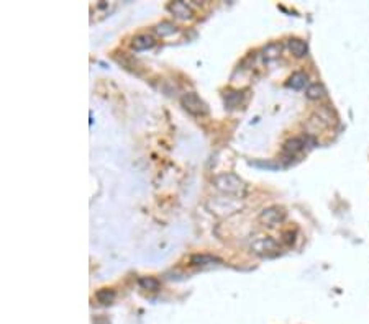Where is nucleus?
I'll return each instance as SVG.
<instances>
[{"label":"nucleus","instance_id":"nucleus-1","mask_svg":"<svg viewBox=\"0 0 369 324\" xmlns=\"http://www.w3.org/2000/svg\"><path fill=\"white\" fill-rule=\"evenodd\" d=\"M214 185L225 195L243 196L246 193V184L235 173H220L214 179Z\"/></svg>","mask_w":369,"mask_h":324},{"label":"nucleus","instance_id":"nucleus-6","mask_svg":"<svg viewBox=\"0 0 369 324\" xmlns=\"http://www.w3.org/2000/svg\"><path fill=\"white\" fill-rule=\"evenodd\" d=\"M307 141H309V136L292 138V139L286 141V144H284V153H287V154H290V156H294V154H297V153L304 151V147L307 146Z\"/></svg>","mask_w":369,"mask_h":324},{"label":"nucleus","instance_id":"nucleus-8","mask_svg":"<svg viewBox=\"0 0 369 324\" xmlns=\"http://www.w3.org/2000/svg\"><path fill=\"white\" fill-rule=\"evenodd\" d=\"M154 38L150 36V35H138L133 38V41H131V46H133V49H136V51H145V49H151L153 46H154Z\"/></svg>","mask_w":369,"mask_h":324},{"label":"nucleus","instance_id":"nucleus-2","mask_svg":"<svg viewBox=\"0 0 369 324\" xmlns=\"http://www.w3.org/2000/svg\"><path fill=\"white\" fill-rule=\"evenodd\" d=\"M180 105L184 107L187 113H191L194 116H203L209 113V105L194 92L184 93V95L180 97Z\"/></svg>","mask_w":369,"mask_h":324},{"label":"nucleus","instance_id":"nucleus-4","mask_svg":"<svg viewBox=\"0 0 369 324\" xmlns=\"http://www.w3.org/2000/svg\"><path fill=\"white\" fill-rule=\"evenodd\" d=\"M251 249L260 256H272L278 252V242L269 236H264V238H258L256 241H253Z\"/></svg>","mask_w":369,"mask_h":324},{"label":"nucleus","instance_id":"nucleus-15","mask_svg":"<svg viewBox=\"0 0 369 324\" xmlns=\"http://www.w3.org/2000/svg\"><path fill=\"white\" fill-rule=\"evenodd\" d=\"M140 287L145 290H150V291H158L159 282L153 279V277H143V279H140Z\"/></svg>","mask_w":369,"mask_h":324},{"label":"nucleus","instance_id":"nucleus-13","mask_svg":"<svg viewBox=\"0 0 369 324\" xmlns=\"http://www.w3.org/2000/svg\"><path fill=\"white\" fill-rule=\"evenodd\" d=\"M96 298H97V302L102 303V305H110V303H113V300H115V291L102 288L96 293Z\"/></svg>","mask_w":369,"mask_h":324},{"label":"nucleus","instance_id":"nucleus-11","mask_svg":"<svg viewBox=\"0 0 369 324\" xmlns=\"http://www.w3.org/2000/svg\"><path fill=\"white\" fill-rule=\"evenodd\" d=\"M220 264L222 260L215 256H210V254H195L191 257V264L192 265H209V264Z\"/></svg>","mask_w":369,"mask_h":324},{"label":"nucleus","instance_id":"nucleus-10","mask_svg":"<svg viewBox=\"0 0 369 324\" xmlns=\"http://www.w3.org/2000/svg\"><path fill=\"white\" fill-rule=\"evenodd\" d=\"M305 95H307V98L310 100H320V98H324L327 95V90H325V87L324 84H312L307 87V90H305Z\"/></svg>","mask_w":369,"mask_h":324},{"label":"nucleus","instance_id":"nucleus-14","mask_svg":"<svg viewBox=\"0 0 369 324\" xmlns=\"http://www.w3.org/2000/svg\"><path fill=\"white\" fill-rule=\"evenodd\" d=\"M281 51H282V44L281 43H271V44L266 46L263 53H264L266 59H276V58H279Z\"/></svg>","mask_w":369,"mask_h":324},{"label":"nucleus","instance_id":"nucleus-3","mask_svg":"<svg viewBox=\"0 0 369 324\" xmlns=\"http://www.w3.org/2000/svg\"><path fill=\"white\" fill-rule=\"evenodd\" d=\"M286 219V210L282 207H269V208H264L260 215V223L268 226V228H274L281 225L282 221Z\"/></svg>","mask_w":369,"mask_h":324},{"label":"nucleus","instance_id":"nucleus-9","mask_svg":"<svg viewBox=\"0 0 369 324\" xmlns=\"http://www.w3.org/2000/svg\"><path fill=\"white\" fill-rule=\"evenodd\" d=\"M307 82H309V76L305 72H294L289 77L287 87H290V89H294V90H301L307 85Z\"/></svg>","mask_w":369,"mask_h":324},{"label":"nucleus","instance_id":"nucleus-12","mask_svg":"<svg viewBox=\"0 0 369 324\" xmlns=\"http://www.w3.org/2000/svg\"><path fill=\"white\" fill-rule=\"evenodd\" d=\"M154 31H156V33H158L159 36L166 38V36L174 35L176 31H177V27H176L172 21H161V23H158V25H156Z\"/></svg>","mask_w":369,"mask_h":324},{"label":"nucleus","instance_id":"nucleus-5","mask_svg":"<svg viewBox=\"0 0 369 324\" xmlns=\"http://www.w3.org/2000/svg\"><path fill=\"white\" fill-rule=\"evenodd\" d=\"M168 10L174 15L176 18H180V20H189L194 15L192 9L186 2H172L168 5Z\"/></svg>","mask_w":369,"mask_h":324},{"label":"nucleus","instance_id":"nucleus-7","mask_svg":"<svg viewBox=\"0 0 369 324\" xmlns=\"http://www.w3.org/2000/svg\"><path fill=\"white\" fill-rule=\"evenodd\" d=\"M289 49L295 58H304L309 54L307 43H305L304 39H299V38H290L289 39Z\"/></svg>","mask_w":369,"mask_h":324}]
</instances>
